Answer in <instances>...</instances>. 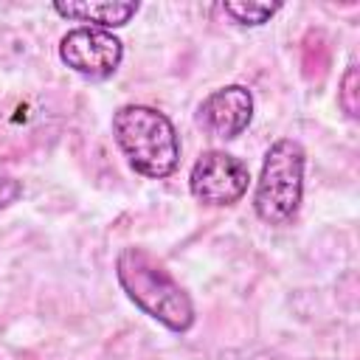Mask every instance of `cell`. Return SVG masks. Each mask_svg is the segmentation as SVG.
Segmentation results:
<instances>
[{"mask_svg":"<svg viewBox=\"0 0 360 360\" xmlns=\"http://www.w3.org/2000/svg\"><path fill=\"white\" fill-rule=\"evenodd\" d=\"M59 59L84 79H110L124 59V42L112 31L79 25L59 39Z\"/></svg>","mask_w":360,"mask_h":360,"instance_id":"obj_5","label":"cell"},{"mask_svg":"<svg viewBox=\"0 0 360 360\" xmlns=\"http://www.w3.org/2000/svg\"><path fill=\"white\" fill-rule=\"evenodd\" d=\"M20 197H22V183L14 177H0V211L17 202Z\"/></svg>","mask_w":360,"mask_h":360,"instance_id":"obj_10","label":"cell"},{"mask_svg":"<svg viewBox=\"0 0 360 360\" xmlns=\"http://www.w3.org/2000/svg\"><path fill=\"white\" fill-rule=\"evenodd\" d=\"M304 166L307 152L292 138H278L256 177L253 211L264 225H290L304 200Z\"/></svg>","mask_w":360,"mask_h":360,"instance_id":"obj_3","label":"cell"},{"mask_svg":"<svg viewBox=\"0 0 360 360\" xmlns=\"http://www.w3.org/2000/svg\"><path fill=\"white\" fill-rule=\"evenodd\" d=\"M141 3H112V0H104V3H90V0H82V3H53V11L65 20H73V22H84L87 28H101V31H112V28H121L127 25L135 14H138Z\"/></svg>","mask_w":360,"mask_h":360,"instance_id":"obj_7","label":"cell"},{"mask_svg":"<svg viewBox=\"0 0 360 360\" xmlns=\"http://www.w3.org/2000/svg\"><path fill=\"white\" fill-rule=\"evenodd\" d=\"M112 141L129 169L163 180L180 166V135L166 112L149 104H124L112 112Z\"/></svg>","mask_w":360,"mask_h":360,"instance_id":"obj_2","label":"cell"},{"mask_svg":"<svg viewBox=\"0 0 360 360\" xmlns=\"http://www.w3.org/2000/svg\"><path fill=\"white\" fill-rule=\"evenodd\" d=\"M338 104L343 107V112L349 118H357V68L352 65L343 79H340V93H338Z\"/></svg>","mask_w":360,"mask_h":360,"instance_id":"obj_9","label":"cell"},{"mask_svg":"<svg viewBox=\"0 0 360 360\" xmlns=\"http://www.w3.org/2000/svg\"><path fill=\"white\" fill-rule=\"evenodd\" d=\"M250 186V169L242 158L225 149L202 152L188 172V191L197 202L211 208L236 205Z\"/></svg>","mask_w":360,"mask_h":360,"instance_id":"obj_4","label":"cell"},{"mask_svg":"<svg viewBox=\"0 0 360 360\" xmlns=\"http://www.w3.org/2000/svg\"><path fill=\"white\" fill-rule=\"evenodd\" d=\"M217 8H219L222 14H228L236 25H250V28H256V25L270 22V17H273L276 11H281V3H233V0H225V3H219Z\"/></svg>","mask_w":360,"mask_h":360,"instance_id":"obj_8","label":"cell"},{"mask_svg":"<svg viewBox=\"0 0 360 360\" xmlns=\"http://www.w3.org/2000/svg\"><path fill=\"white\" fill-rule=\"evenodd\" d=\"M200 127L222 141L239 138L253 121V93L245 84H225L211 90L197 107Z\"/></svg>","mask_w":360,"mask_h":360,"instance_id":"obj_6","label":"cell"},{"mask_svg":"<svg viewBox=\"0 0 360 360\" xmlns=\"http://www.w3.org/2000/svg\"><path fill=\"white\" fill-rule=\"evenodd\" d=\"M115 278L127 298L169 332L186 335L194 326V301L174 276L143 248H121L115 256Z\"/></svg>","mask_w":360,"mask_h":360,"instance_id":"obj_1","label":"cell"}]
</instances>
